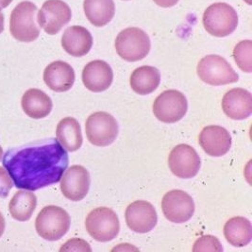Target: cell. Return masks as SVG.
Wrapping results in <instances>:
<instances>
[{"instance_id":"ffe728a7","label":"cell","mask_w":252,"mask_h":252,"mask_svg":"<svg viewBox=\"0 0 252 252\" xmlns=\"http://www.w3.org/2000/svg\"><path fill=\"white\" fill-rule=\"evenodd\" d=\"M21 106L24 113L31 118L42 119L51 113L53 103L46 93L40 89L32 88L24 94Z\"/></svg>"},{"instance_id":"3957f363","label":"cell","mask_w":252,"mask_h":252,"mask_svg":"<svg viewBox=\"0 0 252 252\" xmlns=\"http://www.w3.org/2000/svg\"><path fill=\"white\" fill-rule=\"evenodd\" d=\"M202 23L209 34L222 38L229 36L236 30L238 14L229 4L218 2L205 10Z\"/></svg>"},{"instance_id":"1f68e13d","label":"cell","mask_w":252,"mask_h":252,"mask_svg":"<svg viewBox=\"0 0 252 252\" xmlns=\"http://www.w3.org/2000/svg\"><path fill=\"white\" fill-rule=\"evenodd\" d=\"M13 0H0V12L3 9H6Z\"/></svg>"},{"instance_id":"f1b7e54d","label":"cell","mask_w":252,"mask_h":252,"mask_svg":"<svg viewBox=\"0 0 252 252\" xmlns=\"http://www.w3.org/2000/svg\"><path fill=\"white\" fill-rule=\"evenodd\" d=\"M12 178L10 177L9 173L5 167L0 166V197H7L12 190Z\"/></svg>"},{"instance_id":"4dcf8cb0","label":"cell","mask_w":252,"mask_h":252,"mask_svg":"<svg viewBox=\"0 0 252 252\" xmlns=\"http://www.w3.org/2000/svg\"><path fill=\"white\" fill-rule=\"evenodd\" d=\"M5 227H6L5 218L3 217V215L0 213V237L3 235V233L5 231Z\"/></svg>"},{"instance_id":"e575fe53","label":"cell","mask_w":252,"mask_h":252,"mask_svg":"<svg viewBox=\"0 0 252 252\" xmlns=\"http://www.w3.org/2000/svg\"><path fill=\"white\" fill-rule=\"evenodd\" d=\"M244 1H246L249 5H252V0H244Z\"/></svg>"},{"instance_id":"ba28073f","label":"cell","mask_w":252,"mask_h":252,"mask_svg":"<svg viewBox=\"0 0 252 252\" xmlns=\"http://www.w3.org/2000/svg\"><path fill=\"white\" fill-rule=\"evenodd\" d=\"M85 132L88 141L94 146L108 147L117 138L118 124L113 115L105 112H97L87 118Z\"/></svg>"},{"instance_id":"484cf974","label":"cell","mask_w":252,"mask_h":252,"mask_svg":"<svg viewBox=\"0 0 252 252\" xmlns=\"http://www.w3.org/2000/svg\"><path fill=\"white\" fill-rule=\"evenodd\" d=\"M233 59L237 66L246 73L252 72V41L244 40L233 48Z\"/></svg>"},{"instance_id":"52a82bcc","label":"cell","mask_w":252,"mask_h":252,"mask_svg":"<svg viewBox=\"0 0 252 252\" xmlns=\"http://www.w3.org/2000/svg\"><path fill=\"white\" fill-rule=\"evenodd\" d=\"M196 72L200 80L213 86L227 85L239 80L238 74L229 62L219 55H207L202 58L197 64Z\"/></svg>"},{"instance_id":"4316f807","label":"cell","mask_w":252,"mask_h":252,"mask_svg":"<svg viewBox=\"0 0 252 252\" xmlns=\"http://www.w3.org/2000/svg\"><path fill=\"white\" fill-rule=\"evenodd\" d=\"M192 251L194 252H222L223 247L217 237L213 235H203L195 241Z\"/></svg>"},{"instance_id":"5bb4252c","label":"cell","mask_w":252,"mask_h":252,"mask_svg":"<svg viewBox=\"0 0 252 252\" xmlns=\"http://www.w3.org/2000/svg\"><path fill=\"white\" fill-rule=\"evenodd\" d=\"M126 223L132 231L144 234L154 229L158 216L154 206L146 200H136L126 207Z\"/></svg>"},{"instance_id":"83f0119b","label":"cell","mask_w":252,"mask_h":252,"mask_svg":"<svg viewBox=\"0 0 252 252\" xmlns=\"http://www.w3.org/2000/svg\"><path fill=\"white\" fill-rule=\"evenodd\" d=\"M60 252H91L92 249L86 241L79 238H73L67 241L64 245H63L60 249Z\"/></svg>"},{"instance_id":"277c9868","label":"cell","mask_w":252,"mask_h":252,"mask_svg":"<svg viewBox=\"0 0 252 252\" xmlns=\"http://www.w3.org/2000/svg\"><path fill=\"white\" fill-rule=\"evenodd\" d=\"M37 6L31 1L20 2L11 13L10 32L14 39L31 43L38 39L40 29L35 22Z\"/></svg>"},{"instance_id":"836d02e7","label":"cell","mask_w":252,"mask_h":252,"mask_svg":"<svg viewBox=\"0 0 252 252\" xmlns=\"http://www.w3.org/2000/svg\"><path fill=\"white\" fill-rule=\"evenodd\" d=\"M2 156H3V149L0 147V160L2 159Z\"/></svg>"},{"instance_id":"f546056e","label":"cell","mask_w":252,"mask_h":252,"mask_svg":"<svg viewBox=\"0 0 252 252\" xmlns=\"http://www.w3.org/2000/svg\"><path fill=\"white\" fill-rule=\"evenodd\" d=\"M153 1L161 8H171L179 2V0H153Z\"/></svg>"},{"instance_id":"d6a6232c","label":"cell","mask_w":252,"mask_h":252,"mask_svg":"<svg viewBox=\"0 0 252 252\" xmlns=\"http://www.w3.org/2000/svg\"><path fill=\"white\" fill-rule=\"evenodd\" d=\"M4 31V14L0 12V34Z\"/></svg>"},{"instance_id":"30bf717a","label":"cell","mask_w":252,"mask_h":252,"mask_svg":"<svg viewBox=\"0 0 252 252\" xmlns=\"http://www.w3.org/2000/svg\"><path fill=\"white\" fill-rule=\"evenodd\" d=\"M163 216L173 223L182 224L189 221L195 214L192 196L183 190H172L163 195L161 200Z\"/></svg>"},{"instance_id":"7402d4cb","label":"cell","mask_w":252,"mask_h":252,"mask_svg":"<svg viewBox=\"0 0 252 252\" xmlns=\"http://www.w3.org/2000/svg\"><path fill=\"white\" fill-rule=\"evenodd\" d=\"M56 136L61 146L69 152L79 150L83 142L80 123L73 117H65L59 122Z\"/></svg>"},{"instance_id":"e0dca14e","label":"cell","mask_w":252,"mask_h":252,"mask_svg":"<svg viewBox=\"0 0 252 252\" xmlns=\"http://www.w3.org/2000/svg\"><path fill=\"white\" fill-rule=\"evenodd\" d=\"M224 114L233 120H244L252 114V94L246 89L233 88L222 98Z\"/></svg>"},{"instance_id":"5b68a950","label":"cell","mask_w":252,"mask_h":252,"mask_svg":"<svg viewBox=\"0 0 252 252\" xmlns=\"http://www.w3.org/2000/svg\"><path fill=\"white\" fill-rule=\"evenodd\" d=\"M85 228L94 240L106 243L117 237L120 222L114 210L108 207H98L88 214Z\"/></svg>"},{"instance_id":"44dd1931","label":"cell","mask_w":252,"mask_h":252,"mask_svg":"<svg viewBox=\"0 0 252 252\" xmlns=\"http://www.w3.org/2000/svg\"><path fill=\"white\" fill-rule=\"evenodd\" d=\"M159 69L149 65H143L135 69L129 79L131 89L140 95H147L154 92L160 85Z\"/></svg>"},{"instance_id":"7a4b0ae2","label":"cell","mask_w":252,"mask_h":252,"mask_svg":"<svg viewBox=\"0 0 252 252\" xmlns=\"http://www.w3.org/2000/svg\"><path fill=\"white\" fill-rule=\"evenodd\" d=\"M70 225L68 213L55 205L43 208L35 220V229L39 236L50 242L63 238L68 232Z\"/></svg>"},{"instance_id":"9c48e42d","label":"cell","mask_w":252,"mask_h":252,"mask_svg":"<svg viewBox=\"0 0 252 252\" xmlns=\"http://www.w3.org/2000/svg\"><path fill=\"white\" fill-rule=\"evenodd\" d=\"M152 110L159 121L173 124L181 121L186 115L188 102L183 93L178 90H166L157 96Z\"/></svg>"},{"instance_id":"d6986e66","label":"cell","mask_w":252,"mask_h":252,"mask_svg":"<svg viewBox=\"0 0 252 252\" xmlns=\"http://www.w3.org/2000/svg\"><path fill=\"white\" fill-rule=\"evenodd\" d=\"M62 46L69 55L73 57H83L87 55L92 48V35L84 27H69L62 37Z\"/></svg>"},{"instance_id":"9a60e30c","label":"cell","mask_w":252,"mask_h":252,"mask_svg":"<svg viewBox=\"0 0 252 252\" xmlns=\"http://www.w3.org/2000/svg\"><path fill=\"white\" fill-rule=\"evenodd\" d=\"M82 82L91 92L101 93L109 89L114 80L113 69L101 60L92 61L82 70Z\"/></svg>"},{"instance_id":"8992f818","label":"cell","mask_w":252,"mask_h":252,"mask_svg":"<svg viewBox=\"0 0 252 252\" xmlns=\"http://www.w3.org/2000/svg\"><path fill=\"white\" fill-rule=\"evenodd\" d=\"M150 39L139 28H127L115 39V50L119 57L126 62H138L147 57L150 51Z\"/></svg>"},{"instance_id":"8fae6325","label":"cell","mask_w":252,"mask_h":252,"mask_svg":"<svg viewBox=\"0 0 252 252\" xmlns=\"http://www.w3.org/2000/svg\"><path fill=\"white\" fill-rule=\"evenodd\" d=\"M71 18V9L63 0H46L37 15L39 26L49 35L59 33Z\"/></svg>"},{"instance_id":"ac0fdd59","label":"cell","mask_w":252,"mask_h":252,"mask_svg":"<svg viewBox=\"0 0 252 252\" xmlns=\"http://www.w3.org/2000/svg\"><path fill=\"white\" fill-rule=\"evenodd\" d=\"M43 79L46 86L54 92L69 91L75 83V71L65 62L55 61L49 63L44 70Z\"/></svg>"},{"instance_id":"4fadbf2b","label":"cell","mask_w":252,"mask_h":252,"mask_svg":"<svg viewBox=\"0 0 252 252\" xmlns=\"http://www.w3.org/2000/svg\"><path fill=\"white\" fill-rule=\"evenodd\" d=\"M91 178L82 165H73L66 169L61 179V191L71 201H80L88 195Z\"/></svg>"},{"instance_id":"d590c367","label":"cell","mask_w":252,"mask_h":252,"mask_svg":"<svg viewBox=\"0 0 252 252\" xmlns=\"http://www.w3.org/2000/svg\"><path fill=\"white\" fill-rule=\"evenodd\" d=\"M125 1H127V0H125Z\"/></svg>"},{"instance_id":"7c38bea8","label":"cell","mask_w":252,"mask_h":252,"mask_svg":"<svg viewBox=\"0 0 252 252\" xmlns=\"http://www.w3.org/2000/svg\"><path fill=\"white\" fill-rule=\"evenodd\" d=\"M168 165L171 172L181 179H192L200 169L201 160L194 148L181 144L171 150L168 157Z\"/></svg>"},{"instance_id":"603a6c76","label":"cell","mask_w":252,"mask_h":252,"mask_svg":"<svg viewBox=\"0 0 252 252\" xmlns=\"http://www.w3.org/2000/svg\"><path fill=\"white\" fill-rule=\"evenodd\" d=\"M224 235L233 247L244 248L252 240V223L243 217L230 218L224 226Z\"/></svg>"},{"instance_id":"cb8c5ba5","label":"cell","mask_w":252,"mask_h":252,"mask_svg":"<svg viewBox=\"0 0 252 252\" xmlns=\"http://www.w3.org/2000/svg\"><path fill=\"white\" fill-rule=\"evenodd\" d=\"M83 9L88 21L98 28L110 23L115 16L114 0H84Z\"/></svg>"},{"instance_id":"2e32d148","label":"cell","mask_w":252,"mask_h":252,"mask_svg":"<svg viewBox=\"0 0 252 252\" xmlns=\"http://www.w3.org/2000/svg\"><path fill=\"white\" fill-rule=\"evenodd\" d=\"M200 147L212 157H222L231 148V136L223 126H207L198 136Z\"/></svg>"},{"instance_id":"d4e9b609","label":"cell","mask_w":252,"mask_h":252,"mask_svg":"<svg viewBox=\"0 0 252 252\" xmlns=\"http://www.w3.org/2000/svg\"><path fill=\"white\" fill-rule=\"evenodd\" d=\"M37 206L36 195L29 190H20L12 196L9 211L12 218L20 222L29 221Z\"/></svg>"},{"instance_id":"6da1fadb","label":"cell","mask_w":252,"mask_h":252,"mask_svg":"<svg viewBox=\"0 0 252 252\" xmlns=\"http://www.w3.org/2000/svg\"><path fill=\"white\" fill-rule=\"evenodd\" d=\"M67 151L57 139L10 149L3 166L18 189L36 191L57 184L68 166Z\"/></svg>"}]
</instances>
